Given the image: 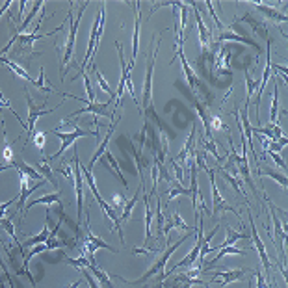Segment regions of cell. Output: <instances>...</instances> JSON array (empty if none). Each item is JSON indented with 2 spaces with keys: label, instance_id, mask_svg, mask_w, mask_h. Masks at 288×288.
Instances as JSON below:
<instances>
[{
  "label": "cell",
  "instance_id": "cell-1",
  "mask_svg": "<svg viewBox=\"0 0 288 288\" xmlns=\"http://www.w3.org/2000/svg\"><path fill=\"white\" fill-rule=\"evenodd\" d=\"M162 37L164 36L160 34V37H158V41H156V47L151 50V58L147 56L145 82H143V99H142V104H140V112H142L143 119L154 121L158 132H164L166 128H164V121L160 119V115L156 114L154 106H152V73H154V63H156V56H158V50H160Z\"/></svg>",
  "mask_w": 288,
  "mask_h": 288
},
{
  "label": "cell",
  "instance_id": "cell-2",
  "mask_svg": "<svg viewBox=\"0 0 288 288\" xmlns=\"http://www.w3.org/2000/svg\"><path fill=\"white\" fill-rule=\"evenodd\" d=\"M190 236H192V232H184L182 236H180V238H178L177 242H175V244H173V246H169V247H166V249H164V253L162 255H160V257L156 258V260H154V264H152L151 268H149V270H147L145 273H143L142 277L140 279H136V281H126V279H123V277H119V275H112V277L114 279H119L121 283H125V284H134V286H138V284H145L147 281H149V279L151 277H154V275H158V284H162L164 283V272H166V266H168V260H169V257H171L173 253L177 251L178 247L182 246L184 242L188 240Z\"/></svg>",
  "mask_w": 288,
  "mask_h": 288
},
{
  "label": "cell",
  "instance_id": "cell-3",
  "mask_svg": "<svg viewBox=\"0 0 288 288\" xmlns=\"http://www.w3.org/2000/svg\"><path fill=\"white\" fill-rule=\"evenodd\" d=\"M180 58V63H182V71H184V76H186V82H188L190 89L194 91V99L199 100L201 97H204V106L210 104L212 102V97H210V93L206 91V88L203 86V82H201L199 78H197V74L194 73V67L188 63V60H186V56H184V39H175V56H173V60L169 63L175 62V58Z\"/></svg>",
  "mask_w": 288,
  "mask_h": 288
},
{
  "label": "cell",
  "instance_id": "cell-4",
  "mask_svg": "<svg viewBox=\"0 0 288 288\" xmlns=\"http://www.w3.org/2000/svg\"><path fill=\"white\" fill-rule=\"evenodd\" d=\"M89 2H82L78 8V15L76 19L73 21V13L69 11L67 15V21H69V34H67V43H65V54H63V60H62V65H63V74L62 78H65V74L67 71L71 69V62H73V54H74V43H76V32H78V24H80V19H82V13H84L86 6Z\"/></svg>",
  "mask_w": 288,
  "mask_h": 288
},
{
  "label": "cell",
  "instance_id": "cell-5",
  "mask_svg": "<svg viewBox=\"0 0 288 288\" xmlns=\"http://www.w3.org/2000/svg\"><path fill=\"white\" fill-rule=\"evenodd\" d=\"M74 126V130L73 132H62L60 128H53V134L54 136H58L60 140H62V147H60V151L54 152V154H50V156H45V160H47L48 164L54 162V160H58V158H62V154L65 151H67L69 147L73 145L78 138H84V136H95L97 140H100V134L99 130L97 132H91V130H84L80 125H73Z\"/></svg>",
  "mask_w": 288,
  "mask_h": 288
},
{
  "label": "cell",
  "instance_id": "cell-6",
  "mask_svg": "<svg viewBox=\"0 0 288 288\" xmlns=\"http://www.w3.org/2000/svg\"><path fill=\"white\" fill-rule=\"evenodd\" d=\"M234 56V47L230 45H223L218 48V53L214 56V65H212V82L218 84L220 78H230L232 76V69H230V58Z\"/></svg>",
  "mask_w": 288,
  "mask_h": 288
},
{
  "label": "cell",
  "instance_id": "cell-7",
  "mask_svg": "<svg viewBox=\"0 0 288 288\" xmlns=\"http://www.w3.org/2000/svg\"><path fill=\"white\" fill-rule=\"evenodd\" d=\"M104 21H106V8L102 6V8H100V13L95 17V24H93V28H91V37H89L88 53H86L84 62H82V65H80V71H86L89 60H91V58L95 56V53L99 50L100 39H102V34H104Z\"/></svg>",
  "mask_w": 288,
  "mask_h": 288
},
{
  "label": "cell",
  "instance_id": "cell-8",
  "mask_svg": "<svg viewBox=\"0 0 288 288\" xmlns=\"http://www.w3.org/2000/svg\"><path fill=\"white\" fill-rule=\"evenodd\" d=\"M73 177H74V190H76V225L82 227V221H84V177H82V171H80V158L78 151L74 147L73 152Z\"/></svg>",
  "mask_w": 288,
  "mask_h": 288
},
{
  "label": "cell",
  "instance_id": "cell-9",
  "mask_svg": "<svg viewBox=\"0 0 288 288\" xmlns=\"http://www.w3.org/2000/svg\"><path fill=\"white\" fill-rule=\"evenodd\" d=\"M24 97H27V104H28V119H27V130H24V134L28 136V140L32 138V134H34V130H36V123H37V119L39 117H43V115H47V114H53L54 110H58L60 106H62V102L56 106V108H53V110H47L45 108V102L43 104H39V106H36L34 104V99L30 97V93H28V89L24 88ZM28 140L24 142V147L28 145Z\"/></svg>",
  "mask_w": 288,
  "mask_h": 288
},
{
  "label": "cell",
  "instance_id": "cell-10",
  "mask_svg": "<svg viewBox=\"0 0 288 288\" xmlns=\"http://www.w3.org/2000/svg\"><path fill=\"white\" fill-rule=\"evenodd\" d=\"M247 210H249V229H251V238L255 242V247H257L258 255H260V262H262V268H264V273H266V279L268 283L272 281V264H270V258H268V253H266V246H264V242L260 240V236H258V230L255 227V221H253V214H251V208H249V204H247Z\"/></svg>",
  "mask_w": 288,
  "mask_h": 288
},
{
  "label": "cell",
  "instance_id": "cell-11",
  "mask_svg": "<svg viewBox=\"0 0 288 288\" xmlns=\"http://www.w3.org/2000/svg\"><path fill=\"white\" fill-rule=\"evenodd\" d=\"M43 36H37V32H32V34H17V39H15V56H24V58H32L36 56V53H34V43L37 41V39H41Z\"/></svg>",
  "mask_w": 288,
  "mask_h": 288
},
{
  "label": "cell",
  "instance_id": "cell-12",
  "mask_svg": "<svg viewBox=\"0 0 288 288\" xmlns=\"http://www.w3.org/2000/svg\"><path fill=\"white\" fill-rule=\"evenodd\" d=\"M194 15H195V24H197V32H199V47H201V54L208 53L210 45H212V32L210 28H206L203 17L199 13V8H197V2H194Z\"/></svg>",
  "mask_w": 288,
  "mask_h": 288
},
{
  "label": "cell",
  "instance_id": "cell-13",
  "mask_svg": "<svg viewBox=\"0 0 288 288\" xmlns=\"http://www.w3.org/2000/svg\"><path fill=\"white\" fill-rule=\"evenodd\" d=\"M246 277V272L244 270H221V272H214L212 273V277L210 281L212 283H218L221 288L227 286L229 283H234V281H242V279Z\"/></svg>",
  "mask_w": 288,
  "mask_h": 288
},
{
  "label": "cell",
  "instance_id": "cell-14",
  "mask_svg": "<svg viewBox=\"0 0 288 288\" xmlns=\"http://www.w3.org/2000/svg\"><path fill=\"white\" fill-rule=\"evenodd\" d=\"M223 41H238V43H246V45H249V47H253L255 50H257V56H260L262 54V47L258 45L257 41H253V39H249V37L246 36H238V34H234V32H229V30H223L220 32V36H218V39H216V43H223Z\"/></svg>",
  "mask_w": 288,
  "mask_h": 288
},
{
  "label": "cell",
  "instance_id": "cell-15",
  "mask_svg": "<svg viewBox=\"0 0 288 288\" xmlns=\"http://www.w3.org/2000/svg\"><path fill=\"white\" fill-rule=\"evenodd\" d=\"M130 6L136 11V21H134V36H132V58L128 65H134L136 63V56H138V48H140V21H142V4L140 2H134Z\"/></svg>",
  "mask_w": 288,
  "mask_h": 288
},
{
  "label": "cell",
  "instance_id": "cell-16",
  "mask_svg": "<svg viewBox=\"0 0 288 288\" xmlns=\"http://www.w3.org/2000/svg\"><path fill=\"white\" fill-rule=\"evenodd\" d=\"M112 102L108 100V102H104V104H97V102H91V104H86L84 108H80V110H74L73 114L69 115L67 119H71V117H74V115H82V114H95L97 117L99 115H104V117H112V121L115 119L114 115H112V112H108V106H110Z\"/></svg>",
  "mask_w": 288,
  "mask_h": 288
},
{
  "label": "cell",
  "instance_id": "cell-17",
  "mask_svg": "<svg viewBox=\"0 0 288 288\" xmlns=\"http://www.w3.org/2000/svg\"><path fill=\"white\" fill-rule=\"evenodd\" d=\"M238 22H247L249 27L253 28V32L257 34V36H260L262 39H266V41H272V37H270V30H268V22L266 21H258V19H255V17L251 15V13H246V15L242 17ZM236 22V24H238Z\"/></svg>",
  "mask_w": 288,
  "mask_h": 288
},
{
  "label": "cell",
  "instance_id": "cell-18",
  "mask_svg": "<svg viewBox=\"0 0 288 288\" xmlns=\"http://www.w3.org/2000/svg\"><path fill=\"white\" fill-rule=\"evenodd\" d=\"M115 125H117V121H112V125H110V128H108V132H106V136H104V142H100L99 143V147H97V151L93 152V156H91V160H89V166H88V169L91 171L93 169V166L97 162H99L100 158H102V154L106 152V147H108V143H110V140H112V134H114V130H115Z\"/></svg>",
  "mask_w": 288,
  "mask_h": 288
},
{
  "label": "cell",
  "instance_id": "cell-19",
  "mask_svg": "<svg viewBox=\"0 0 288 288\" xmlns=\"http://www.w3.org/2000/svg\"><path fill=\"white\" fill-rule=\"evenodd\" d=\"M60 195H62V190H60V192H54V194L43 195V197H39V199L28 201V203L24 204V208H22L21 220H24V216H27V212L32 208V206H36V204H47V206H50V204H53V203H60Z\"/></svg>",
  "mask_w": 288,
  "mask_h": 288
},
{
  "label": "cell",
  "instance_id": "cell-20",
  "mask_svg": "<svg viewBox=\"0 0 288 288\" xmlns=\"http://www.w3.org/2000/svg\"><path fill=\"white\" fill-rule=\"evenodd\" d=\"M225 234H227V238L223 242H221L220 246H216V247H210L208 249V253L210 251H214V249H218V247H229V246H232V244H234V242H238V240H249V238H251V236L247 234V232H236L234 229H232V227H229L227 225L225 227Z\"/></svg>",
  "mask_w": 288,
  "mask_h": 288
},
{
  "label": "cell",
  "instance_id": "cell-21",
  "mask_svg": "<svg viewBox=\"0 0 288 288\" xmlns=\"http://www.w3.org/2000/svg\"><path fill=\"white\" fill-rule=\"evenodd\" d=\"M143 203H145V240H143V246L149 247V240H151V223H152V210H151V204H149V201H151V195L145 192V184H143Z\"/></svg>",
  "mask_w": 288,
  "mask_h": 288
},
{
  "label": "cell",
  "instance_id": "cell-22",
  "mask_svg": "<svg viewBox=\"0 0 288 288\" xmlns=\"http://www.w3.org/2000/svg\"><path fill=\"white\" fill-rule=\"evenodd\" d=\"M194 106L197 108L199 119L203 121V125H204V132H206V142H216V138L212 136V130H210V115H208V110H206V106H204L201 100H195V99H194Z\"/></svg>",
  "mask_w": 288,
  "mask_h": 288
},
{
  "label": "cell",
  "instance_id": "cell-23",
  "mask_svg": "<svg viewBox=\"0 0 288 288\" xmlns=\"http://www.w3.org/2000/svg\"><path fill=\"white\" fill-rule=\"evenodd\" d=\"M80 171H82V177H84V182L89 186V192H91V195H93V199L97 201V203H104V199H102V195L99 194V190H97V184H95V178H93V173L89 171L88 168H84L82 164H80Z\"/></svg>",
  "mask_w": 288,
  "mask_h": 288
},
{
  "label": "cell",
  "instance_id": "cell-24",
  "mask_svg": "<svg viewBox=\"0 0 288 288\" xmlns=\"http://www.w3.org/2000/svg\"><path fill=\"white\" fill-rule=\"evenodd\" d=\"M206 175H208V177H210V184H212L210 188H212V204H214V208H212V214H210V216H214V212H216V210H218V206H220V204L225 203V199L221 197L220 190H218V184H216V169L210 168Z\"/></svg>",
  "mask_w": 288,
  "mask_h": 288
},
{
  "label": "cell",
  "instance_id": "cell-25",
  "mask_svg": "<svg viewBox=\"0 0 288 288\" xmlns=\"http://www.w3.org/2000/svg\"><path fill=\"white\" fill-rule=\"evenodd\" d=\"M102 156H104V158H100V160H106V162H108V168H110V171H112V173H115V175L119 177L121 184H123V188H125V190H128V182H126L125 175L121 173L119 164H117V160H115V158H114V154H112L110 151H106L104 154H102Z\"/></svg>",
  "mask_w": 288,
  "mask_h": 288
},
{
  "label": "cell",
  "instance_id": "cell-26",
  "mask_svg": "<svg viewBox=\"0 0 288 288\" xmlns=\"http://www.w3.org/2000/svg\"><path fill=\"white\" fill-rule=\"evenodd\" d=\"M270 218H272L273 230H275V236H273V244H275L277 247H281V242L286 240V230L283 229V223H281V220H279V216L273 214V210H272V214H270Z\"/></svg>",
  "mask_w": 288,
  "mask_h": 288
},
{
  "label": "cell",
  "instance_id": "cell-27",
  "mask_svg": "<svg viewBox=\"0 0 288 288\" xmlns=\"http://www.w3.org/2000/svg\"><path fill=\"white\" fill-rule=\"evenodd\" d=\"M255 8H257V10L260 11V13H264V15L268 17V19H272V21L286 22V15H284V13H281L279 10H275V8L264 6V4H260V2H257V4H255Z\"/></svg>",
  "mask_w": 288,
  "mask_h": 288
},
{
  "label": "cell",
  "instance_id": "cell-28",
  "mask_svg": "<svg viewBox=\"0 0 288 288\" xmlns=\"http://www.w3.org/2000/svg\"><path fill=\"white\" fill-rule=\"evenodd\" d=\"M37 173H39V175H41V177L45 178L50 186H58V180H56V177H54V169L50 168V164H48L45 158L37 164Z\"/></svg>",
  "mask_w": 288,
  "mask_h": 288
},
{
  "label": "cell",
  "instance_id": "cell-29",
  "mask_svg": "<svg viewBox=\"0 0 288 288\" xmlns=\"http://www.w3.org/2000/svg\"><path fill=\"white\" fill-rule=\"evenodd\" d=\"M0 227L10 234L11 242H13V246H17V249H19V253H21V242H19V238H17L15 234V227H13V216H8V218H2L0 220Z\"/></svg>",
  "mask_w": 288,
  "mask_h": 288
},
{
  "label": "cell",
  "instance_id": "cell-30",
  "mask_svg": "<svg viewBox=\"0 0 288 288\" xmlns=\"http://www.w3.org/2000/svg\"><path fill=\"white\" fill-rule=\"evenodd\" d=\"M88 270H89L91 273H93V277L97 279V281H99V286H100V288H115L114 283L110 281V273L100 272V270H99L97 266H89Z\"/></svg>",
  "mask_w": 288,
  "mask_h": 288
},
{
  "label": "cell",
  "instance_id": "cell-31",
  "mask_svg": "<svg viewBox=\"0 0 288 288\" xmlns=\"http://www.w3.org/2000/svg\"><path fill=\"white\" fill-rule=\"evenodd\" d=\"M171 221H173V229L184 230V232H192V234L195 232V227L188 225V223H186V221L182 220V216H180L178 208H177V210H173V212H171Z\"/></svg>",
  "mask_w": 288,
  "mask_h": 288
},
{
  "label": "cell",
  "instance_id": "cell-32",
  "mask_svg": "<svg viewBox=\"0 0 288 288\" xmlns=\"http://www.w3.org/2000/svg\"><path fill=\"white\" fill-rule=\"evenodd\" d=\"M143 184H145V182L140 184V188H138V192L134 194V197H132V199H128L125 203V206H123V214H121V221H126L128 218H130L132 208H134V206H136V203L140 201V194H142V190H143Z\"/></svg>",
  "mask_w": 288,
  "mask_h": 288
},
{
  "label": "cell",
  "instance_id": "cell-33",
  "mask_svg": "<svg viewBox=\"0 0 288 288\" xmlns=\"http://www.w3.org/2000/svg\"><path fill=\"white\" fill-rule=\"evenodd\" d=\"M15 169H19L21 173H24L28 178H32V180H45V178L37 173V169L30 168V164H27L24 160H15Z\"/></svg>",
  "mask_w": 288,
  "mask_h": 288
},
{
  "label": "cell",
  "instance_id": "cell-34",
  "mask_svg": "<svg viewBox=\"0 0 288 288\" xmlns=\"http://www.w3.org/2000/svg\"><path fill=\"white\" fill-rule=\"evenodd\" d=\"M84 238L88 242H91V244H93L97 249H108V251H112V253H117V249H114L110 244H106L104 240H100L99 236H95L93 232H91V227H89V229H86V236H84Z\"/></svg>",
  "mask_w": 288,
  "mask_h": 288
},
{
  "label": "cell",
  "instance_id": "cell-35",
  "mask_svg": "<svg viewBox=\"0 0 288 288\" xmlns=\"http://www.w3.org/2000/svg\"><path fill=\"white\" fill-rule=\"evenodd\" d=\"M190 194H192V192H190V188H184V186L178 182V180H173V182H169L168 203L175 199V197H178V195H190Z\"/></svg>",
  "mask_w": 288,
  "mask_h": 288
},
{
  "label": "cell",
  "instance_id": "cell-36",
  "mask_svg": "<svg viewBox=\"0 0 288 288\" xmlns=\"http://www.w3.org/2000/svg\"><path fill=\"white\" fill-rule=\"evenodd\" d=\"M277 117H279V88L277 84H275V88H273L272 106H270V125H279Z\"/></svg>",
  "mask_w": 288,
  "mask_h": 288
},
{
  "label": "cell",
  "instance_id": "cell-37",
  "mask_svg": "<svg viewBox=\"0 0 288 288\" xmlns=\"http://www.w3.org/2000/svg\"><path fill=\"white\" fill-rule=\"evenodd\" d=\"M257 173H258V177H270V178H273V180H277L279 186H281L283 190H286L288 180H286V175H283V173H275V171H272V169H260V171H257Z\"/></svg>",
  "mask_w": 288,
  "mask_h": 288
},
{
  "label": "cell",
  "instance_id": "cell-38",
  "mask_svg": "<svg viewBox=\"0 0 288 288\" xmlns=\"http://www.w3.org/2000/svg\"><path fill=\"white\" fill-rule=\"evenodd\" d=\"M244 73H246V86H247V95H246V106H244V110H249V100H251V95L253 91H255V88H257V80L251 78V74H249V69L244 67Z\"/></svg>",
  "mask_w": 288,
  "mask_h": 288
},
{
  "label": "cell",
  "instance_id": "cell-39",
  "mask_svg": "<svg viewBox=\"0 0 288 288\" xmlns=\"http://www.w3.org/2000/svg\"><path fill=\"white\" fill-rule=\"evenodd\" d=\"M41 6H45V2H41V0H37V2H32V11L27 15V19H24V21L21 22V27H19V28L15 30L17 34H22V30H24V28H27L28 24H30L32 19H34V15H36L37 11H41Z\"/></svg>",
  "mask_w": 288,
  "mask_h": 288
},
{
  "label": "cell",
  "instance_id": "cell-40",
  "mask_svg": "<svg viewBox=\"0 0 288 288\" xmlns=\"http://www.w3.org/2000/svg\"><path fill=\"white\" fill-rule=\"evenodd\" d=\"M2 156H4L6 164H15V151H13V145L8 140V134H6V126H4V149H2Z\"/></svg>",
  "mask_w": 288,
  "mask_h": 288
},
{
  "label": "cell",
  "instance_id": "cell-41",
  "mask_svg": "<svg viewBox=\"0 0 288 288\" xmlns=\"http://www.w3.org/2000/svg\"><path fill=\"white\" fill-rule=\"evenodd\" d=\"M6 67H10L11 71H13V73L17 74V76H21V78H24V80H28V82H34V78H32L30 74H28V71L24 67H22V65H19V63H15V62H11V60H8V62L4 63Z\"/></svg>",
  "mask_w": 288,
  "mask_h": 288
},
{
  "label": "cell",
  "instance_id": "cell-42",
  "mask_svg": "<svg viewBox=\"0 0 288 288\" xmlns=\"http://www.w3.org/2000/svg\"><path fill=\"white\" fill-rule=\"evenodd\" d=\"M32 86H36L37 89H43V91H47V93H53V91H54L53 86H48L47 76H45V69H43V67L39 69V78L34 80V82H32Z\"/></svg>",
  "mask_w": 288,
  "mask_h": 288
},
{
  "label": "cell",
  "instance_id": "cell-43",
  "mask_svg": "<svg viewBox=\"0 0 288 288\" xmlns=\"http://www.w3.org/2000/svg\"><path fill=\"white\" fill-rule=\"evenodd\" d=\"M210 130H212V132H214V130L216 132H218V130H220V132L225 130L227 134H229V126L225 125V121L221 119V115L216 114V115H212V117H210Z\"/></svg>",
  "mask_w": 288,
  "mask_h": 288
},
{
  "label": "cell",
  "instance_id": "cell-44",
  "mask_svg": "<svg viewBox=\"0 0 288 288\" xmlns=\"http://www.w3.org/2000/svg\"><path fill=\"white\" fill-rule=\"evenodd\" d=\"M93 73H95V76H97V82H99L100 89H104L106 93L110 95V102H115V91H114V89L110 88V86L106 84L104 76H102V74L99 73V69H97V67H93Z\"/></svg>",
  "mask_w": 288,
  "mask_h": 288
},
{
  "label": "cell",
  "instance_id": "cell-45",
  "mask_svg": "<svg viewBox=\"0 0 288 288\" xmlns=\"http://www.w3.org/2000/svg\"><path fill=\"white\" fill-rule=\"evenodd\" d=\"M201 140H203V147H204V151H208L210 154H212V156L216 158V160H218V162H225V158H221V154H220V151H218V143L216 142H206V140H204V138H201Z\"/></svg>",
  "mask_w": 288,
  "mask_h": 288
},
{
  "label": "cell",
  "instance_id": "cell-46",
  "mask_svg": "<svg viewBox=\"0 0 288 288\" xmlns=\"http://www.w3.org/2000/svg\"><path fill=\"white\" fill-rule=\"evenodd\" d=\"M45 140H47V132L34 130V134H32V142L36 143V147L39 149V152H45Z\"/></svg>",
  "mask_w": 288,
  "mask_h": 288
},
{
  "label": "cell",
  "instance_id": "cell-47",
  "mask_svg": "<svg viewBox=\"0 0 288 288\" xmlns=\"http://www.w3.org/2000/svg\"><path fill=\"white\" fill-rule=\"evenodd\" d=\"M82 78H84V86H86V93H88V100L89 102H95V91L91 88V82H89V74L86 71H80Z\"/></svg>",
  "mask_w": 288,
  "mask_h": 288
},
{
  "label": "cell",
  "instance_id": "cell-48",
  "mask_svg": "<svg viewBox=\"0 0 288 288\" xmlns=\"http://www.w3.org/2000/svg\"><path fill=\"white\" fill-rule=\"evenodd\" d=\"M204 6H206V10H208L210 17H212V21H214V24H216V27H218V30H221V32H223V24H221L220 17L216 15V11H214V4H212L210 0H206V2H204Z\"/></svg>",
  "mask_w": 288,
  "mask_h": 288
},
{
  "label": "cell",
  "instance_id": "cell-49",
  "mask_svg": "<svg viewBox=\"0 0 288 288\" xmlns=\"http://www.w3.org/2000/svg\"><path fill=\"white\" fill-rule=\"evenodd\" d=\"M125 197H123V195H114V201H112V208L115 210V212H117V214H119V210H123V206H125Z\"/></svg>",
  "mask_w": 288,
  "mask_h": 288
},
{
  "label": "cell",
  "instance_id": "cell-50",
  "mask_svg": "<svg viewBox=\"0 0 288 288\" xmlns=\"http://www.w3.org/2000/svg\"><path fill=\"white\" fill-rule=\"evenodd\" d=\"M80 273H82V275L86 277V281H88L89 288H100L99 283L95 281V277H91V275H89V270H88V268H80Z\"/></svg>",
  "mask_w": 288,
  "mask_h": 288
},
{
  "label": "cell",
  "instance_id": "cell-51",
  "mask_svg": "<svg viewBox=\"0 0 288 288\" xmlns=\"http://www.w3.org/2000/svg\"><path fill=\"white\" fill-rule=\"evenodd\" d=\"M266 156H270V158H272L273 162L277 164V166H279V168H281V169H286V162H284L283 158L279 156L277 152H270V151H268V152H266Z\"/></svg>",
  "mask_w": 288,
  "mask_h": 288
},
{
  "label": "cell",
  "instance_id": "cell-52",
  "mask_svg": "<svg viewBox=\"0 0 288 288\" xmlns=\"http://www.w3.org/2000/svg\"><path fill=\"white\" fill-rule=\"evenodd\" d=\"M13 203H17V199H8L6 203H0V220H2V218H6V214H8V208H10Z\"/></svg>",
  "mask_w": 288,
  "mask_h": 288
},
{
  "label": "cell",
  "instance_id": "cell-53",
  "mask_svg": "<svg viewBox=\"0 0 288 288\" xmlns=\"http://www.w3.org/2000/svg\"><path fill=\"white\" fill-rule=\"evenodd\" d=\"M272 67L275 69V71H279V73L283 74V78L286 80V67H283V65H279V63H272Z\"/></svg>",
  "mask_w": 288,
  "mask_h": 288
},
{
  "label": "cell",
  "instance_id": "cell-54",
  "mask_svg": "<svg viewBox=\"0 0 288 288\" xmlns=\"http://www.w3.org/2000/svg\"><path fill=\"white\" fill-rule=\"evenodd\" d=\"M27 6H28V2H24V0H21V2H19V19L24 15V10H27Z\"/></svg>",
  "mask_w": 288,
  "mask_h": 288
},
{
  "label": "cell",
  "instance_id": "cell-55",
  "mask_svg": "<svg viewBox=\"0 0 288 288\" xmlns=\"http://www.w3.org/2000/svg\"><path fill=\"white\" fill-rule=\"evenodd\" d=\"M11 4H13L11 0H8V2H4V4H2V8H0V17L4 15V13H6L8 10H10V6H11Z\"/></svg>",
  "mask_w": 288,
  "mask_h": 288
},
{
  "label": "cell",
  "instance_id": "cell-56",
  "mask_svg": "<svg viewBox=\"0 0 288 288\" xmlns=\"http://www.w3.org/2000/svg\"><path fill=\"white\" fill-rule=\"evenodd\" d=\"M80 284H82V281H74V283H71V284H69V288H78Z\"/></svg>",
  "mask_w": 288,
  "mask_h": 288
},
{
  "label": "cell",
  "instance_id": "cell-57",
  "mask_svg": "<svg viewBox=\"0 0 288 288\" xmlns=\"http://www.w3.org/2000/svg\"><path fill=\"white\" fill-rule=\"evenodd\" d=\"M270 284H272V288H277V284L273 283V281H270Z\"/></svg>",
  "mask_w": 288,
  "mask_h": 288
},
{
  "label": "cell",
  "instance_id": "cell-58",
  "mask_svg": "<svg viewBox=\"0 0 288 288\" xmlns=\"http://www.w3.org/2000/svg\"><path fill=\"white\" fill-rule=\"evenodd\" d=\"M145 288H149V286H145Z\"/></svg>",
  "mask_w": 288,
  "mask_h": 288
}]
</instances>
